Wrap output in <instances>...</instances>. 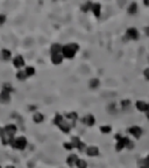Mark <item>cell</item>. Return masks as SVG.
I'll list each match as a JSON object with an SVG mask.
<instances>
[{"instance_id":"cell-2","label":"cell","mask_w":149,"mask_h":168,"mask_svg":"<svg viewBox=\"0 0 149 168\" xmlns=\"http://www.w3.org/2000/svg\"><path fill=\"white\" fill-rule=\"evenodd\" d=\"M54 123L56 124V125H59V129L62 130L64 133H69V132H70V127H71V126L68 124V122H65L64 118L61 116V115H56V116H55Z\"/></svg>"},{"instance_id":"cell-8","label":"cell","mask_w":149,"mask_h":168,"mask_svg":"<svg viewBox=\"0 0 149 168\" xmlns=\"http://www.w3.org/2000/svg\"><path fill=\"white\" fill-rule=\"evenodd\" d=\"M128 132H129L130 134H133V136L135 137L136 139H139V138L141 137V134H142V130L140 129L139 126H132V127L128 129Z\"/></svg>"},{"instance_id":"cell-38","label":"cell","mask_w":149,"mask_h":168,"mask_svg":"<svg viewBox=\"0 0 149 168\" xmlns=\"http://www.w3.org/2000/svg\"><path fill=\"white\" fill-rule=\"evenodd\" d=\"M144 5H146V6H149V1H144Z\"/></svg>"},{"instance_id":"cell-26","label":"cell","mask_w":149,"mask_h":168,"mask_svg":"<svg viewBox=\"0 0 149 168\" xmlns=\"http://www.w3.org/2000/svg\"><path fill=\"white\" fill-rule=\"evenodd\" d=\"M91 7H92V2H86L85 5H83V6H82V11L86 12V11L91 9Z\"/></svg>"},{"instance_id":"cell-36","label":"cell","mask_w":149,"mask_h":168,"mask_svg":"<svg viewBox=\"0 0 149 168\" xmlns=\"http://www.w3.org/2000/svg\"><path fill=\"white\" fill-rule=\"evenodd\" d=\"M146 113H147V118L149 119V104H148V109H147V111H146Z\"/></svg>"},{"instance_id":"cell-37","label":"cell","mask_w":149,"mask_h":168,"mask_svg":"<svg viewBox=\"0 0 149 168\" xmlns=\"http://www.w3.org/2000/svg\"><path fill=\"white\" fill-rule=\"evenodd\" d=\"M146 34H147V35L149 36V27H147V28H146Z\"/></svg>"},{"instance_id":"cell-3","label":"cell","mask_w":149,"mask_h":168,"mask_svg":"<svg viewBox=\"0 0 149 168\" xmlns=\"http://www.w3.org/2000/svg\"><path fill=\"white\" fill-rule=\"evenodd\" d=\"M11 145H12V147L15 149H20V151H22V149L26 148L27 146V139L25 137H18V138H15L13 140L11 141Z\"/></svg>"},{"instance_id":"cell-34","label":"cell","mask_w":149,"mask_h":168,"mask_svg":"<svg viewBox=\"0 0 149 168\" xmlns=\"http://www.w3.org/2000/svg\"><path fill=\"white\" fill-rule=\"evenodd\" d=\"M84 148H86V146H85L84 142H82V144L79 145V147H78V149H79V151H84Z\"/></svg>"},{"instance_id":"cell-6","label":"cell","mask_w":149,"mask_h":168,"mask_svg":"<svg viewBox=\"0 0 149 168\" xmlns=\"http://www.w3.org/2000/svg\"><path fill=\"white\" fill-rule=\"evenodd\" d=\"M11 102V93L7 91H1L0 92V103L1 104H7Z\"/></svg>"},{"instance_id":"cell-4","label":"cell","mask_w":149,"mask_h":168,"mask_svg":"<svg viewBox=\"0 0 149 168\" xmlns=\"http://www.w3.org/2000/svg\"><path fill=\"white\" fill-rule=\"evenodd\" d=\"M16 126L15 125H13V124H8V125H6L5 126V129L2 130V133L4 134H6L7 137H9V138H12L13 139L14 134L16 133Z\"/></svg>"},{"instance_id":"cell-41","label":"cell","mask_w":149,"mask_h":168,"mask_svg":"<svg viewBox=\"0 0 149 168\" xmlns=\"http://www.w3.org/2000/svg\"><path fill=\"white\" fill-rule=\"evenodd\" d=\"M0 168H1V166H0Z\"/></svg>"},{"instance_id":"cell-24","label":"cell","mask_w":149,"mask_h":168,"mask_svg":"<svg viewBox=\"0 0 149 168\" xmlns=\"http://www.w3.org/2000/svg\"><path fill=\"white\" fill-rule=\"evenodd\" d=\"M76 165H77V168H86L87 167V163H86V161L83 160V159H78V161Z\"/></svg>"},{"instance_id":"cell-13","label":"cell","mask_w":149,"mask_h":168,"mask_svg":"<svg viewBox=\"0 0 149 168\" xmlns=\"http://www.w3.org/2000/svg\"><path fill=\"white\" fill-rule=\"evenodd\" d=\"M136 109L142 111V112H146L147 109H148V104L146 103V102H143V100H137L136 102Z\"/></svg>"},{"instance_id":"cell-33","label":"cell","mask_w":149,"mask_h":168,"mask_svg":"<svg viewBox=\"0 0 149 168\" xmlns=\"http://www.w3.org/2000/svg\"><path fill=\"white\" fill-rule=\"evenodd\" d=\"M143 75H144L146 79H148V81H149V68L144 69V71H143Z\"/></svg>"},{"instance_id":"cell-31","label":"cell","mask_w":149,"mask_h":168,"mask_svg":"<svg viewBox=\"0 0 149 168\" xmlns=\"http://www.w3.org/2000/svg\"><path fill=\"white\" fill-rule=\"evenodd\" d=\"M121 105H122V106H125V108H126V106H129V105H130V100H128V99H125V100H122V102H121Z\"/></svg>"},{"instance_id":"cell-27","label":"cell","mask_w":149,"mask_h":168,"mask_svg":"<svg viewBox=\"0 0 149 168\" xmlns=\"http://www.w3.org/2000/svg\"><path fill=\"white\" fill-rule=\"evenodd\" d=\"M100 131L103 133H110L112 129H111V126H100Z\"/></svg>"},{"instance_id":"cell-20","label":"cell","mask_w":149,"mask_h":168,"mask_svg":"<svg viewBox=\"0 0 149 168\" xmlns=\"http://www.w3.org/2000/svg\"><path fill=\"white\" fill-rule=\"evenodd\" d=\"M16 78L19 79V81H25L27 78V75L25 70H19L18 71V74H16Z\"/></svg>"},{"instance_id":"cell-22","label":"cell","mask_w":149,"mask_h":168,"mask_svg":"<svg viewBox=\"0 0 149 168\" xmlns=\"http://www.w3.org/2000/svg\"><path fill=\"white\" fill-rule=\"evenodd\" d=\"M25 72H26L27 77H29V76H33V75L35 74V69H34L33 67H26V69H25Z\"/></svg>"},{"instance_id":"cell-21","label":"cell","mask_w":149,"mask_h":168,"mask_svg":"<svg viewBox=\"0 0 149 168\" xmlns=\"http://www.w3.org/2000/svg\"><path fill=\"white\" fill-rule=\"evenodd\" d=\"M72 141H71V145L72 146H75V147H79V145L82 144V141L79 140V138L78 137H72V139H71Z\"/></svg>"},{"instance_id":"cell-15","label":"cell","mask_w":149,"mask_h":168,"mask_svg":"<svg viewBox=\"0 0 149 168\" xmlns=\"http://www.w3.org/2000/svg\"><path fill=\"white\" fill-rule=\"evenodd\" d=\"M100 4H92V7H91V11L93 12V14L96 15V16H100Z\"/></svg>"},{"instance_id":"cell-30","label":"cell","mask_w":149,"mask_h":168,"mask_svg":"<svg viewBox=\"0 0 149 168\" xmlns=\"http://www.w3.org/2000/svg\"><path fill=\"white\" fill-rule=\"evenodd\" d=\"M5 22H6V15L0 14V26H2Z\"/></svg>"},{"instance_id":"cell-40","label":"cell","mask_w":149,"mask_h":168,"mask_svg":"<svg viewBox=\"0 0 149 168\" xmlns=\"http://www.w3.org/2000/svg\"><path fill=\"white\" fill-rule=\"evenodd\" d=\"M141 168H146V167H141Z\"/></svg>"},{"instance_id":"cell-16","label":"cell","mask_w":149,"mask_h":168,"mask_svg":"<svg viewBox=\"0 0 149 168\" xmlns=\"http://www.w3.org/2000/svg\"><path fill=\"white\" fill-rule=\"evenodd\" d=\"M62 46L59 45V43H54V45L51 46V48H50V50H51V54L54 55V54H61V52H62Z\"/></svg>"},{"instance_id":"cell-7","label":"cell","mask_w":149,"mask_h":168,"mask_svg":"<svg viewBox=\"0 0 149 168\" xmlns=\"http://www.w3.org/2000/svg\"><path fill=\"white\" fill-rule=\"evenodd\" d=\"M13 64H14V67H15V68L20 69V68L25 67V60H23V57H22V56L18 55V56H15V57L13 58Z\"/></svg>"},{"instance_id":"cell-29","label":"cell","mask_w":149,"mask_h":168,"mask_svg":"<svg viewBox=\"0 0 149 168\" xmlns=\"http://www.w3.org/2000/svg\"><path fill=\"white\" fill-rule=\"evenodd\" d=\"M126 147H127V148H129V149H132L133 147H134V144L130 141L128 138H126Z\"/></svg>"},{"instance_id":"cell-9","label":"cell","mask_w":149,"mask_h":168,"mask_svg":"<svg viewBox=\"0 0 149 168\" xmlns=\"http://www.w3.org/2000/svg\"><path fill=\"white\" fill-rule=\"evenodd\" d=\"M83 123L86 124L87 126H93L94 123H96V119H94L93 115H87L86 117L83 118Z\"/></svg>"},{"instance_id":"cell-23","label":"cell","mask_w":149,"mask_h":168,"mask_svg":"<svg viewBox=\"0 0 149 168\" xmlns=\"http://www.w3.org/2000/svg\"><path fill=\"white\" fill-rule=\"evenodd\" d=\"M136 11H137V5H136L135 2L130 4V6L128 7V13L134 14V13H136Z\"/></svg>"},{"instance_id":"cell-14","label":"cell","mask_w":149,"mask_h":168,"mask_svg":"<svg viewBox=\"0 0 149 168\" xmlns=\"http://www.w3.org/2000/svg\"><path fill=\"white\" fill-rule=\"evenodd\" d=\"M78 161V156L76 154H71L68 156V159H66V163L69 165V166H75Z\"/></svg>"},{"instance_id":"cell-28","label":"cell","mask_w":149,"mask_h":168,"mask_svg":"<svg viewBox=\"0 0 149 168\" xmlns=\"http://www.w3.org/2000/svg\"><path fill=\"white\" fill-rule=\"evenodd\" d=\"M2 90L7 91V92H9V93H11V91H12V86H11V84H9V83L4 84V86H2Z\"/></svg>"},{"instance_id":"cell-39","label":"cell","mask_w":149,"mask_h":168,"mask_svg":"<svg viewBox=\"0 0 149 168\" xmlns=\"http://www.w3.org/2000/svg\"><path fill=\"white\" fill-rule=\"evenodd\" d=\"M6 168H15V167H14V166H7Z\"/></svg>"},{"instance_id":"cell-11","label":"cell","mask_w":149,"mask_h":168,"mask_svg":"<svg viewBox=\"0 0 149 168\" xmlns=\"http://www.w3.org/2000/svg\"><path fill=\"white\" fill-rule=\"evenodd\" d=\"M86 153H87L89 156H97L99 154V149L96 146H90V147L86 148Z\"/></svg>"},{"instance_id":"cell-1","label":"cell","mask_w":149,"mask_h":168,"mask_svg":"<svg viewBox=\"0 0 149 168\" xmlns=\"http://www.w3.org/2000/svg\"><path fill=\"white\" fill-rule=\"evenodd\" d=\"M79 49L77 43H69V45L63 46L62 48V55L65 58H72L75 56V54L77 53V50Z\"/></svg>"},{"instance_id":"cell-5","label":"cell","mask_w":149,"mask_h":168,"mask_svg":"<svg viewBox=\"0 0 149 168\" xmlns=\"http://www.w3.org/2000/svg\"><path fill=\"white\" fill-rule=\"evenodd\" d=\"M126 35H127V38L130 40H137L140 38V34L137 32V29L134 28V27H130L127 29V33H126Z\"/></svg>"},{"instance_id":"cell-18","label":"cell","mask_w":149,"mask_h":168,"mask_svg":"<svg viewBox=\"0 0 149 168\" xmlns=\"http://www.w3.org/2000/svg\"><path fill=\"white\" fill-rule=\"evenodd\" d=\"M43 118H44V117H43V115H42V113H40V112H35V113H34V116H33V119H34V122H35V123H42V122H43Z\"/></svg>"},{"instance_id":"cell-25","label":"cell","mask_w":149,"mask_h":168,"mask_svg":"<svg viewBox=\"0 0 149 168\" xmlns=\"http://www.w3.org/2000/svg\"><path fill=\"white\" fill-rule=\"evenodd\" d=\"M99 85V79L97 78H92L90 81V88H97Z\"/></svg>"},{"instance_id":"cell-17","label":"cell","mask_w":149,"mask_h":168,"mask_svg":"<svg viewBox=\"0 0 149 168\" xmlns=\"http://www.w3.org/2000/svg\"><path fill=\"white\" fill-rule=\"evenodd\" d=\"M125 147H126V137H123L120 140H118L115 148H117V151H121V149L125 148Z\"/></svg>"},{"instance_id":"cell-10","label":"cell","mask_w":149,"mask_h":168,"mask_svg":"<svg viewBox=\"0 0 149 168\" xmlns=\"http://www.w3.org/2000/svg\"><path fill=\"white\" fill-rule=\"evenodd\" d=\"M12 57V54L11 52L8 50V49H2L1 52H0V58L2 60V61H9Z\"/></svg>"},{"instance_id":"cell-19","label":"cell","mask_w":149,"mask_h":168,"mask_svg":"<svg viewBox=\"0 0 149 168\" xmlns=\"http://www.w3.org/2000/svg\"><path fill=\"white\" fill-rule=\"evenodd\" d=\"M65 118H68V119H70L71 122H76V119L78 118V116H77V113L76 112H69V113H66L65 115Z\"/></svg>"},{"instance_id":"cell-35","label":"cell","mask_w":149,"mask_h":168,"mask_svg":"<svg viewBox=\"0 0 149 168\" xmlns=\"http://www.w3.org/2000/svg\"><path fill=\"white\" fill-rule=\"evenodd\" d=\"M144 165H146V168H149V155L146 158V160H144Z\"/></svg>"},{"instance_id":"cell-12","label":"cell","mask_w":149,"mask_h":168,"mask_svg":"<svg viewBox=\"0 0 149 168\" xmlns=\"http://www.w3.org/2000/svg\"><path fill=\"white\" fill-rule=\"evenodd\" d=\"M62 61H63V55H61V54H54L51 56V62L54 64L56 65L61 64Z\"/></svg>"},{"instance_id":"cell-32","label":"cell","mask_w":149,"mask_h":168,"mask_svg":"<svg viewBox=\"0 0 149 168\" xmlns=\"http://www.w3.org/2000/svg\"><path fill=\"white\" fill-rule=\"evenodd\" d=\"M63 146H64V148H66L68 151H70V149H72V147H73V146H72L71 144H69V142H65V144L63 145Z\"/></svg>"}]
</instances>
